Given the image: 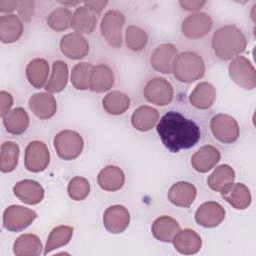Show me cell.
Instances as JSON below:
<instances>
[{
  "label": "cell",
  "instance_id": "26",
  "mask_svg": "<svg viewBox=\"0 0 256 256\" xmlns=\"http://www.w3.org/2000/svg\"><path fill=\"white\" fill-rule=\"evenodd\" d=\"M23 23L14 15H2L0 17V40L3 43H13L20 39L23 34Z\"/></svg>",
  "mask_w": 256,
  "mask_h": 256
},
{
  "label": "cell",
  "instance_id": "28",
  "mask_svg": "<svg viewBox=\"0 0 256 256\" xmlns=\"http://www.w3.org/2000/svg\"><path fill=\"white\" fill-rule=\"evenodd\" d=\"M216 99V90L214 86L208 82H200L195 86L189 96L190 103L198 109L210 108Z\"/></svg>",
  "mask_w": 256,
  "mask_h": 256
},
{
  "label": "cell",
  "instance_id": "8",
  "mask_svg": "<svg viewBox=\"0 0 256 256\" xmlns=\"http://www.w3.org/2000/svg\"><path fill=\"white\" fill-rule=\"evenodd\" d=\"M37 218V213L24 206H8L3 213V226L11 232H19L27 228Z\"/></svg>",
  "mask_w": 256,
  "mask_h": 256
},
{
  "label": "cell",
  "instance_id": "22",
  "mask_svg": "<svg viewBox=\"0 0 256 256\" xmlns=\"http://www.w3.org/2000/svg\"><path fill=\"white\" fill-rule=\"evenodd\" d=\"M113 84L114 74L109 66L100 63L92 67L89 78V89L91 91L103 93L110 90Z\"/></svg>",
  "mask_w": 256,
  "mask_h": 256
},
{
  "label": "cell",
  "instance_id": "3",
  "mask_svg": "<svg viewBox=\"0 0 256 256\" xmlns=\"http://www.w3.org/2000/svg\"><path fill=\"white\" fill-rule=\"evenodd\" d=\"M172 72L178 81L192 83L204 76L205 63L199 54L192 51H184L177 55Z\"/></svg>",
  "mask_w": 256,
  "mask_h": 256
},
{
  "label": "cell",
  "instance_id": "39",
  "mask_svg": "<svg viewBox=\"0 0 256 256\" xmlns=\"http://www.w3.org/2000/svg\"><path fill=\"white\" fill-rule=\"evenodd\" d=\"M125 42L130 50L137 52L146 46L148 35L144 29L135 25H130L125 31Z\"/></svg>",
  "mask_w": 256,
  "mask_h": 256
},
{
  "label": "cell",
  "instance_id": "35",
  "mask_svg": "<svg viewBox=\"0 0 256 256\" xmlns=\"http://www.w3.org/2000/svg\"><path fill=\"white\" fill-rule=\"evenodd\" d=\"M20 149L17 143L6 141L1 145L0 151V170L9 173L15 170L18 165Z\"/></svg>",
  "mask_w": 256,
  "mask_h": 256
},
{
  "label": "cell",
  "instance_id": "14",
  "mask_svg": "<svg viewBox=\"0 0 256 256\" xmlns=\"http://www.w3.org/2000/svg\"><path fill=\"white\" fill-rule=\"evenodd\" d=\"M178 55L177 48L171 43H164L155 48L151 54V66L162 74L172 72L173 64Z\"/></svg>",
  "mask_w": 256,
  "mask_h": 256
},
{
  "label": "cell",
  "instance_id": "11",
  "mask_svg": "<svg viewBox=\"0 0 256 256\" xmlns=\"http://www.w3.org/2000/svg\"><path fill=\"white\" fill-rule=\"evenodd\" d=\"M213 25L210 15L203 12H195L187 16L181 26L182 33L189 39H199L208 34Z\"/></svg>",
  "mask_w": 256,
  "mask_h": 256
},
{
  "label": "cell",
  "instance_id": "15",
  "mask_svg": "<svg viewBox=\"0 0 256 256\" xmlns=\"http://www.w3.org/2000/svg\"><path fill=\"white\" fill-rule=\"evenodd\" d=\"M224 218V208L214 201H208L201 204L195 212L196 222L206 228L217 227L222 223Z\"/></svg>",
  "mask_w": 256,
  "mask_h": 256
},
{
  "label": "cell",
  "instance_id": "6",
  "mask_svg": "<svg viewBox=\"0 0 256 256\" xmlns=\"http://www.w3.org/2000/svg\"><path fill=\"white\" fill-rule=\"evenodd\" d=\"M231 80L238 86L253 90L256 86V72L253 64L244 56H237L232 59L228 67Z\"/></svg>",
  "mask_w": 256,
  "mask_h": 256
},
{
  "label": "cell",
  "instance_id": "17",
  "mask_svg": "<svg viewBox=\"0 0 256 256\" xmlns=\"http://www.w3.org/2000/svg\"><path fill=\"white\" fill-rule=\"evenodd\" d=\"M13 192L20 201L28 205L38 204L44 198L43 187L37 181L30 179L17 182L13 187Z\"/></svg>",
  "mask_w": 256,
  "mask_h": 256
},
{
  "label": "cell",
  "instance_id": "42",
  "mask_svg": "<svg viewBox=\"0 0 256 256\" xmlns=\"http://www.w3.org/2000/svg\"><path fill=\"white\" fill-rule=\"evenodd\" d=\"M0 115L1 117H5L11 110V107L13 105V96L6 91H1L0 92Z\"/></svg>",
  "mask_w": 256,
  "mask_h": 256
},
{
  "label": "cell",
  "instance_id": "19",
  "mask_svg": "<svg viewBox=\"0 0 256 256\" xmlns=\"http://www.w3.org/2000/svg\"><path fill=\"white\" fill-rule=\"evenodd\" d=\"M221 159L219 150L212 145L199 148L191 157V165L197 172L206 173L211 170Z\"/></svg>",
  "mask_w": 256,
  "mask_h": 256
},
{
  "label": "cell",
  "instance_id": "34",
  "mask_svg": "<svg viewBox=\"0 0 256 256\" xmlns=\"http://www.w3.org/2000/svg\"><path fill=\"white\" fill-rule=\"evenodd\" d=\"M234 180H235L234 169L227 164H222L218 166L209 175L207 179V184L212 190L220 192L227 185L233 183Z\"/></svg>",
  "mask_w": 256,
  "mask_h": 256
},
{
  "label": "cell",
  "instance_id": "13",
  "mask_svg": "<svg viewBox=\"0 0 256 256\" xmlns=\"http://www.w3.org/2000/svg\"><path fill=\"white\" fill-rule=\"evenodd\" d=\"M60 50L68 58L79 60L89 53V43L87 39L79 33H68L60 40Z\"/></svg>",
  "mask_w": 256,
  "mask_h": 256
},
{
  "label": "cell",
  "instance_id": "7",
  "mask_svg": "<svg viewBox=\"0 0 256 256\" xmlns=\"http://www.w3.org/2000/svg\"><path fill=\"white\" fill-rule=\"evenodd\" d=\"M210 129L213 136L220 142L231 144L239 138L240 129L234 117L228 114H216L210 120Z\"/></svg>",
  "mask_w": 256,
  "mask_h": 256
},
{
  "label": "cell",
  "instance_id": "12",
  "mask_svg": "<svg viewBox=\"0 0 256 256\" xmlns=\"http://www.w3.org/2000/svg\"><path fill=\"white\" fill-rule=\"evenodd\" d=\"M130 223V213L122 205L109 206L103 214V225L112 234H119L125 231Z\"/></svg>",
  "mask_w": 256,
  "mask_h": 256
},
{
  "label": "cell",
  "instance_id": "46",
  "mask_svg": "<svg viewBox=\"0 0 256 256\" xmlns=\"http://www.w3.org/2000/svg\"><path fill=\"white\" fill-rule=\"evenodd\" d=\"M60 3L63 4L64 7H66V6H75V5L79 4L80 2L79 1H75V2H60Z\"/></svg>",
  "mask_w": 256,
  "mask_h": 256
},
{
  "label": "cell",
  "instance_id": "1",
  "mask_svg": "<svg viewBox=\"0 0 256 256\" xmlns=\"http://www.w3.org/2000/svg\"><path fill=\"white\" fill-rule=\"evenodd\" d=\"M156 129L162 144L172 153L192 148L201 137L200 127L177 111L164 114Z\"/></svg>",
  "mask_w": 256,
  "mask_h": 256
},
{
  "label": "cell",
  "instance_id": "4",
  "mask_svg": "<svg viewBox=\"0 0 256 256\" xmlns=\"http://www.w3.org/2000/svg\"><path fill=\"white\" fill-rule=\"evenodd\" d=\"M125 24V16L118 10L107 11L100 23V32L107 44L112 48H120L122 45V32Z\"/></svg>",
  "mask_w": 256,
  "mask_h": 256
},
{
  "label": "cell",
  "instance_id": "38",
  "mask_svg": "<svg viewBox=\"0 0 256 256\" xmlns=\"http://www.w3.org/2000/svg\"><path fill=\"white\" fill-rule=\"evenodd\" d=\"M92 67V64L89 62H80L72 68L70 79L74 88L77 90H87L89 88V78Z\"/></svg>",
  "mask_w": 256,
  "mask_h": 256
},
{
  "label": "cell",
  "instance_id": "23",
  "mask_svg": "<svg viewBox=\"0 0 256 256\" xmlns=\"http://www.w3.org/2000/svg\"><path fill=\"white\" fill-rule=\"evenodd\" d=\"M180 225L176 219L173 217L163 215L155 219L152 224L151 232L153 236L165 243H172L173 238L179 232Z\"/></svg>",
  "mask_w": 256,
  "mask_h": 256
},
{
  "label": "cell",
  "instance_id": "2",
  "mask_svg": "<svg viewBox=\"0 0 256 256\" xmlns=\"http://www.w3.org/2000/svg\"><path fill=\"white\" fill-rule=\"evenodd\" d=\"M211 45L215 55L219 59L227 61L244 52L247 40L240 28L236 25L228 24L215 31L212 36Z\"/></svg>",
  "mask_w": 256,
  "mask_h": 256
},
{
  "label": "cell",
  "instance_id": "33",
  "mask_svg": "<svg viewBox=\"0 0 256 256\" xmlns=\"http://www.w3.org/2000/svg\"><path fill=\"white\" fill-rule=\"evenodd\" d=\"M104 110L111 115H121L130 106V98L121 91H111L102 99Z\"/></svg>",
  "mask_w": 256,
  "mask_h": 256
},
{
  "label": "cell",
  "instance_id": "32",
  "mask_svg": "<svg viewBox=\"0 0 256 256\" xmlns=\"http://www.w3.org/2000/svg\"><path fill=\"white\" fill-rule=\"evenodd\" d=\"M68 82V66L62 60H57L52 64V71L45 89L49 93L61 92Z\"/></svg>",
  "mask_w": 256,
  "mask_h": 256
},
{
  "label": "cell",
  "instance_id": "36",
  "mask_svg": "<svg viewBox=\"0 0 256 256\" xmlns=\"http://www.w3.org/2000/svg\"><path fill=\"white\" fill-rule=\"evenodd\" d=\"M73 230V227L67 225H60L52 229L47 238L44 255H47L51 251L68 244L72 238Z\"/></svg>",
  "mask_w": 256,
  "mask_h": 256
},
{
  "label": "cell",
  "instance_id": "31",
  "mask_svg": "<svg viewBox=\"0 0 256 256\" xmlns=\"http://www.w3.org/2000/svg\"><path fill=\"white\" fill-rule=\"evenodd\" d=\"M29 116L22 107L12 109L3 117V125L6 131L13 135L23 134L29 126Z\"/></svg>",
  "mask_w": 256,
  "mask_h": 256
},
{
  "label": "cell",
  "instance_id": "43",
  "mask_svg": "<svg viewBox=\"0 0 256 256\" xmlns=\"http://www.w3.org/2000/svg\"><path fill=\"white\" fill-rule=\"evenodd\" d=\"M179 4L180 6L186 10V11H190V12H195V11H198L199 9H201L205 4H206V1H200V0H190V1H187V0H182V1H179Z\"/></svg>",
  "mask_w": 256,
  "mask_h": 256
},
{
  "label": "cell",
  "instance_id": "30",
  "mask_svg": "<svg viewBox=\"0 0 256 256\" xmlns=\"http://www.w3.org/2000/svg\"><path fill=\"white\" fill-rule=\"evenodd\" d=\"M40 238L31 233L20 235L13 244V252L17 256H38L42 253Z\"/></svg>",
  "mask_w": 256,
  "mask_h": 256
},
{
  "label": "cell",
  "instance_id": "41",
  "mask_svg": "<svg viewBox=\"0 0 256 256\" xmlns=\"http://www.w3.org/2000/svg\"><path fill=\"white\" fill-rule=\"evenodd\" d=\"M18 15L25 22L32 20L34 11H35V2L34 1H18L17 7Z\"/></svg>",
  "mask_w": 256,
  "mask_h": 256
},
{
  "label": "cell",
  "instance_id": "27",
  "mask_svg": "<svg viewBox=\"0 0 256 256\" xmlns=\"http://www.w3.org/2000/svg\"><path fill=\"white\" fill-rule=\"evenodd\" d=\"M158 120L159 112L155 108L147 105H143L135 109L131 116L132 126L141 132L151 130Z\"/></svg>",
  "mask_w": 256,
  "mask_h": 256
},
{
  "label": "cell",
  "instance_id": "20",
  "mask_svg": "<svg viewBox=\"0 0 256 256\" xmlns=\"http://www.w3.org/2000/svg\"><path fill=\"white\" fill-rule=\"evenodd\" d=\"M167 196L173 205L188 208L197 196V189L192 183L180 181L170 187Z\"/></svg>",
  "mask_w": 256,
  "mask_h": 256
},
{
  "label": "cell",
  "instance_id": "44",
  "mask_svg": "<svg viewBox=\"0 0 256 256\" xmlns=\"http://www.w3.org/2000/svg\"><path fill=\"white\" fill-rule=\"evenodd\" d=\"M18 7V1L15 0H0V12L11 13Z\"/></svg>",
  "mask_w": 256,
  "mask_h": 256
},
{
  "label": "cell",
  "instance_id": "40",
  "mask_svg": "<svg viewBox=\"0 0 256 256\" xmlns=\"http://www.w3.org/2000/svg\"><path fill=\"white\" fill-rule=\"evenodd\" d=\"M67 192L69 197L75 201L84 200L90 192V184L89 181L81 176L73 177L67 187Z\"/></svg>",
  "mask_w": 256,
  "mask_h": 256
},
{
  "label": "cell",
  "instance_id": "18",
  "mask_svg": "<svg viewBox=\"0 0 256 256\" xmlns=\"http://www.w3.org/2000/svg\"><path fill=\"white\" fill-rule=\"evenodd\" d=\"M222 198L232 207L244 210L251 204V194L247 186L243 183H231L220 191Z\"/></svg>",
  "mask_w": 256,
  "mask_h": 256
},
{
  "label": "cell",
  "instance_id": "21",
  "mask_svg": "<svg viewBox=\"0 0 256 256\" xmlns=\"http://www.w3.org/2000/svg\"><path fill=\"white\" fill-rule=\"evenodd\" d=\"M175 250L184 255H192L199 252L202 246L200 235L189 228L179 230L172 241Z\"/></svg>",
  "mask_w": 256,
  "mask_h": 256
},
{
  "label": "cell",
  "instance_id": "24",
  "mask_svg": "<svg viewBox=\"0 0 256 256\" xmlns=\"http://www.w3.org/2000/svg\"><path fill=\"white\" fill-rule=\"evenodd\" d=\"M97 182L101 189L114 192L123 187L125 183V175L121 168L114 165H108L99 172Z\"/></svg>",
  "mask_w": 256,
  "mask_h": 256
},
{
  "label": "cell",
  "instance_id": "45",
  "mask_svg": "<svg viewBox=\"0 0 256 256\" xmlns=\"http://www.w3.org/2000/svg\"><path fill=\"white\" fill-rule=\"evenodd\" d=\"M108 4L107 1H85L84 5L91 9L95 14H99L102 12L104 7Z\"/></svg>",
  "mask_w": 256,
  "mask_h": 256
},
{
  "label": "cell",
  "instance_id": "16",
  "mask_svg": "<svg viewBox=\"0 0 256 256\" xmlns=\"http://www.w3.org/2000/svg\"><path fill=\"white\" fill-rule=\"evenodd\" d=\"M28 106L32 113L42 120L52 118L57 111L56 99L49 92L33 94L29 98Z\"/></svg>",
  "mask_w": 256,
  "mask_h": 256
},
{
  "label": "cell",
  "instance_id": "29",
  "mask_svg": "<svg viewBox=\"0 0 256 256\" xmlns=\"http://www.w3.org/2000/svg\"><path fill=\"white\" fill-rule=\"evenodd\" d=\"M49 75V64L43 58L32 59L26 66V77L29 83L36 89L46 85Z\"/></svg>",
  "mask_w": 256,
  "mask_h": 256
},
{
  "label": "cell",
  "instance_id": "5",
  "mask_svg": "<svg viewBox=\"0 0 256 256\" xmlns=\"http://www.w3.org/2000/svg\"><path fill=\"white\" fill-rule=\"evenodd\" d=\"M54 148L61 159H76L82 152L84 141L82 136L73 130H62L53 139Z\"/></svg>",
  "mask_w": 256,
  "mask_h": 256
},
{
  "label": "cell",
  "instance_id": "37",
  "mask_svg": "<svg viewBox=\"0 0 256 256\" xmlns=\"http://www.w3.org/2000/svg\"><path fill=\"white\" fill-rule=\"evenodd\" d=\"M73 13L67 7H58L53 10L47 17V25L54 31L60 32L71 27Z\"/></svg>",
  "mask_w": 256,
  "mask_h": 256
},
{
  "label": "cell",
  "instance_id": "10",
  "mask_svg": "<svg viewBox=\"0 0 256 256\" xmlns=\"http://www.w3.org/2000/svg\"><path fill=\"white\" fill-rule=\"evenodd\" d=\"M50 162V153L47 145L39 140L31 141L25 149V168L33 173L44 171Z\"/></svg>",
  "mask_w": 256,
  "mask_h": 256
},
{
  "label": "cell",
  "instance_id": "9",
  "mask_svg": "<svg viewBox=\"0 0 256 256\" xmlns=\"http://www.w3.org/2000/svg\"><path fill=\"white\" fill-rule=\"evenodd\" d=\"M174 90L169 81L162 77L150 79L144 88L145 99L157 106H166L173 100Z\"/></svg>",
  "mask_w": 256,
  "mask_h": 256
},
{
  "label": "cell",
  "instance_id": "25",
  "mask_svg": "<svg viewBox=\"0 0 256 256\" xmlns=\"http://www.w3.org/2000/svg\"><path fill=\"white\" fill-rule=\"evenodd\" d=\"M97 24L96 14L85 5L76 8L73 13L71 27L79 34H90L94 31Z\"/></svg>",
  "mask_w": 256,
  "mask_h": 256
}]
</instances>
